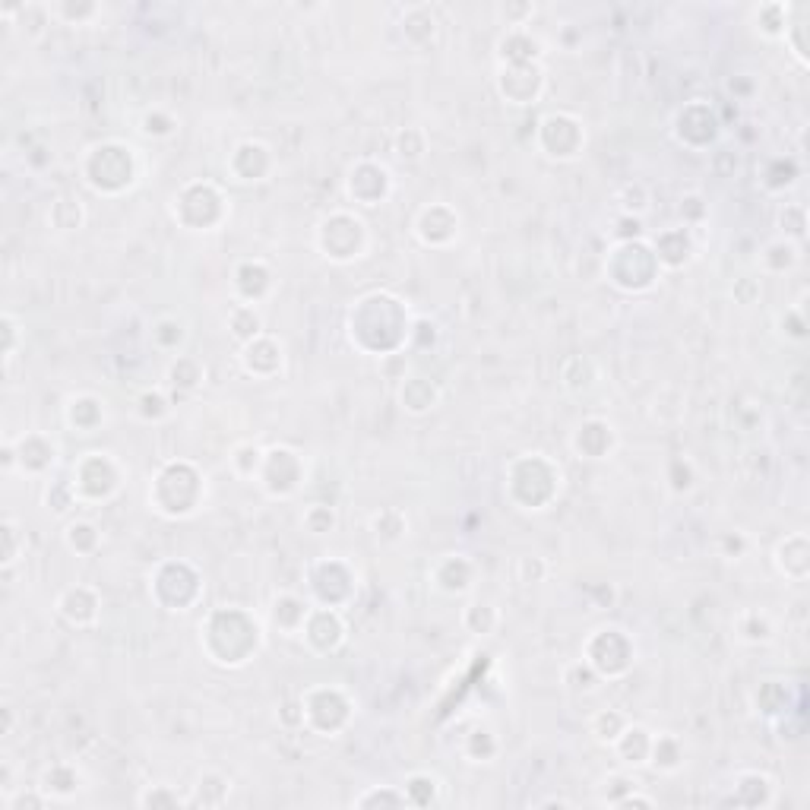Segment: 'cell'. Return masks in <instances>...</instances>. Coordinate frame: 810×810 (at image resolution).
Instances as JSON below:
<instances>
[{"instance_id": "obj_1", "label": "cell", "mask_w": 810, "mask_h": 810, "mask_svg": "<svg viewBox=\"0 0 810 810\" xmlns=\"http://www.w3.org/2000/svg\"><path fill=\"white\" fill-rule=\"evenodd\" d=\"M263 643L260 624L241 608H219L206 617L203 646L209 659L222 668H241L257 655Z\"/></svg>"}, {"instance_id": "obj_2", "label": "cell", "mask_w": 810, "mask_h": 810, "mask_svg": "<svg viewBox=\"0 0 810 810\" xmlns=\"http://www.w3.org/2000/svg\"><path fill=\"white\" fill-rule=\"evenodd\" d=\"M206 497V478L194 462H168L149 485V504L168 519L194 516Z\"/></svg>"}, {"instance_id": "obj_3", "label": "cell", "mask_w": 810, "mask_h": 810, "mask_svg": "<svg viewBox=\"0 0 810 810\" xmlns=\"http://www.w3.org/2000/svg\"><path fill=\"white\" fill-rule=\"evenodd\" d=\"M83 175L95 194L118 197L137 184V175H140L137 152L124 143H99L89 149V156L83 162Z\"/></svg>"}, {"instance_id": "obj_4", "label": "cell", "mask_w": 810, "mask_h": 810, "mask_svg": "<svg viewBox=\"0 0 810 810\" xmlns=\"http://www.w3.org/2000/svg\"><path fill=\"white\" fill-rule=\"evenodd\" d=\"M605 276L611 285L621 288V292H630V276H636L633 279L636 292H646V288L655 285V279H662V263L643 238H633V241H621L608 254Z\"/></svg>"}, {"instance_id": "obj_5", "label": "cell", "mask_w": 810, "mask_h": 810, "mask_svg": "<svg viewBox=\"0 0 810 810\" xmlns=\"http://www.w3.org/2000/svg\"><path fill=\"white\" fill-rule=\"evenodd\" d=\"M317 247L326 260L333 263H352L364 257L368 247V225L358 219L355 212H333L330 219H323L317 228Z\"/></svg>"}, {"instance_id": "obj_6", "label": "cell", "mask_w": 810, "mask_h": 810, "mask_svg": "<svg viewBox=\"0 0 810 810\" xmlns=\"http://www.w3.org/2000/svg\"><path fill=\"white\" fill-rule=\"evenodd\" d=\"M70 488L76 500H108L121 488V466L111 459V453H86L80 466H73Z\"/></svg>"}, {"instance_id": "obj_7", "label": "cell", "mask_w": 810, "mask_h": 810, "mask_svg": "<svg viewBox=\"0 0 810 810\" xmlns=\"http://www.w3.org/2000/svg\"><path fill=\"white\" fill-rule=\"evenodd\" d=\"M589 643L602 646V652L586 649V662L595 668L599 678H621V674L633 665L636 652H633V643L627 640V633L621 627H599L589 636Z\"/></svg>"}, {"instance_id": "obj_8", "label": "cell", "mask_w": 810, "mask_h": 810, "mask_svg": "<svg viewBox=\"0 0 810 810\" xmlns=\"http://www.w3.org/2000/svg\"><path fill=\"white\" fill-rule=\"evenodd\" d=\"M538 140H545L542 149L548 159H576L580 149L586 146V130L583 124L573 118V114H548L538 130Z\"/></svg>"}, {"instance_id": "obj_9", "label": "cell", "mask_w": 810, "mask_h": 810, "mask_svg": "<svg viewBox=\"0 0 810 810\" xmlns=\"http://www.w3.org/2000/svg\"><path fill=\"white\" fill-rule=\"evenodd\" d=\"M276 478H282L276 497H288V494H295V491L301 488L304 469H301V456H298L295 450H288V447H273V450H266V453H263V466H260V475H257V481L263 485V491L273 488V485H276Z\"/></svg>"}, {"instance_id": "obj_10", "label": "cell", "mask_w": 810, "mask_h": 810, "mask_svg": "<svg viewBox=\"0 0 810 810\" xmlns=\"http://www.w3.org/2000/svg\"><path fill=\"white\" fill-rule=\"evenodd\" d=\"M301 636L307 640L314 652H333L342 646L345 640V624H342V614L339 608H326V605H314L311 614H307V621L301 627Z\"/></svg>"}, {"instance_id": "obj_11", "label": "cell", "mask_w": 810, "mask_h": 810, "mask_svg": "<svg viewBox=\"0 0 810 810\" xmlns=\"http://www.w3.org/2000/svg\"><path fill=\"white\" fill-rule=\"evenodd\" d=\"M368 187H371V200H374V206L380 203V200H387V194H390V187H393V181H390V171L383 168V165H377V162H358L352 171H349V197L355 200V203H361L364 206V200H368Z\"/></svg>"}, {"instance_id": "obj_12", "label": "cell", "mask_w": 810, "mask_h": 810, "mask_svg": "<svg viewBox=\"0 0 810 810\" xmlns=\"http://www.w3.org/2000/svg\"><path fill=\"white\" fill-rule=\"evenodd\" d=\"M447 209L450 206H440V203L421 209V216L415 222V235L428 247H443L459 235V212H453L447 222H440L443 216H447Z\"/></svg>"}, {"instance_id": "obj_13", "label": "cell", "mask_w": 810, "mask_h": 810, "mask_svg": "<svg viewBox=\"0 0 810 810\" xmlns=\"http://www.w3.org/2000/svg\"><path fill=\"white\" fill-rule=\"evenodd\" d=\"M614 447V428L602 418H589L576 428L573 437V450L586 456V459H605Z\"/></svg>"}, {"instance_id": "obj_14", "label": "cell", "mask_w": 810, "mask_h": 810, "mask_svg": "<svg viewBox=\"0 0 810 810\" xmlns=\"http://www.w3.org/2000/svg\"><path fill=\"white\" fill-rule=\"evenodd\" d=\"M61 614L73 627H92L99 621V595H95L89 586H73L61 595V602H57Z\"/></svg>"}, {"instance_id": "obj_15", "label": "cell", "mask_w": 810, "mask_h": 810, "mask_svg": "<svg viewBox=\"0 0 810 810\" xmlns=\"http://www.w3.org/2000/svg\"><path fill=\"white\" fill-rule=\"evenodd\" d=\"M399 402H402L405 412L424 415V412H431L434 405L440 402V390L434 387L431 380H424V377H409V380L402 383V390H399Z\"/></svg>"}, {"instance_id": "obj_16", "label": "cell", "mask_w": 810, "mask_h": 810, "mask_svg": "<svg viewBox=\"0 0 810 810\" xmlns=\"http://www.w3.org/2000/svg\"><path fill=\"white\" fill-rule=\"evenodd\" d=\"M67 421L73 424L76 431L92 434V428H99V424L105 421V409H102V402L95 396H76L67 405Z\"/></svg>"}, {"instance_id": "obj_17", "label": "cell", "mask_w": 810, "mask_h": 810, "mask_svg": "<svg viewBox=\"0 0 810 810\" xmlns=\"http://www.w3.org/2000/svg\"><path fill=\"white\" fill-rule=\"evenodd\" d=\"M649 760L655 763V769H662V773H674V769H681L684 763V747L674 735H655Z\"/></svg>"}, {"instance_id": "obj_18", "label": "cell", "mask_w": 810, "mask_h": 810, "mask_svg": "<svg viewBox=\"0 0 810 810\" xmlns=\"http://www.w3.org/2000/svg\"><path fill=\"white\" fill-rule=\"evenodd\" d=\"M203 380H206V371L200 368L197 358L175 355V361L168 364V383H171V387H178V390H197Z\"/></svg>"}, {"instance_id": "obj_19", "label": "cell", "mask_w": 810, "mask_h": 810, "mask_svg": "<svg viewBox=\"0 0 810 810\" xmlns=\"http://www.w3.org/2000/svg\"><path fill=\"white\" fill-rule=\"evenodd\" d=\"M735 633H738V640H744V643H769L776 630H773V621H769L766 614L744 611L738 617V624H735Z\"/></svg>"}, {"instance_id": "obj_20", "label": "cell", "mask_w": 810, "mask_h": 810, "mask_svg": "<svg viewBox=\"0 0 810 810\" xmlns=\"http://www.w3.org/2000/svg\"><path fill=\"white\" fill-rule=\"evenodd\" d=\"M231 333L241 345H247L250 339H257L263 333V320H260V311L254 304H238L235 314H231Z\"/></svg>"}, {"instance_id": "obj_21", "label": "cell", "mask_w": 810, "mask_h": 810, "mask_svg": "<svg viewBox=\"0 0 810 810\" xmlns=\"http://www.w3.org/2000/svg\"><path fill=\"white\" fill-rule=\"evenodd\" d=\"M64 538H67V548L76 551V554H92L95 548H99V542H102L99 529H95L89 519H76V523H70L67 532H64Z\"/></svg>"}, {"instance_id": "obj_22", "label": "cell", "mask_w": 810, "mask_h": 810, "mask_svg": "<svg viewBox=\"0 0 810 810\" xmlns=\"http://www.w3.org/2000/svg\"><path fill=\"white\" fill-rule=\"evenodd\" d=\"M779 557H788V564H779V573L788 576V580H795V583H804V576H807V538L798 545V554L792 551V538H785V542L776 548V561Z\"/></svg>"}, {"instance_id": "obj_23", "label": "cell", "mask_w": 810, "mask_h": 810, "mask_svg": "<svg viewBox=\"0 0 810 810\" xmlns=\"http://www.w3.org/2000/svg\"><path fill=\"white\" fill-rule=\"evenodd\" d=\"M630 725V719L627 716H621V712H614V709H608V712H602V716H595L592 719V738L599 741V744H614L617 738H621V731Z\"/></svg>"}, {"instance_id": "obj_24", "label": "cell", "mask_w": 810, "mask_h": 810, "mask_svg": "<svg viewBox=\"0 0 810 810\" xmlns=\"http://www.w3.org/2000/svg\"><path fill=\"white\" fill-rule=\"evenodd\" d=\"M472 564L466 561V557L459 554V564H456V573H437L434 570V583H437V589L440 592H450V595H456V592H466L469 586H472Z\"/></svg>"}, {"instance_id": "obj_25", "label": "cell", "mask_w": 810, "mask_h": 810, "mask_svg": "<svg viewBox=\"0 0 810 810\" xmlns=\"http://www.w3.org/2000/svg\"><path fill=\"white\" fill-rule=\"evenodd\" d=\"M304 526L311 535H323V532H330L336 526V513L330 507H323V504H314L311 510L304 513Z\"/></svg>"}, {"instance_id": "obj_26", "label": "cell", "mask_w": 810, "mask_h": 810, "mask_svg": "<svg viewBox=\"0 0 810 810\" xmlns=\"http://www.w3.org/2000/svg\"><path fill=\"white\" fill-rule=\"evenodd\" d=\"M466 614H469V617H478V621H481L478 636H488V633L497 627V621H500V614H497V608H494L491 602H472Z\"/></svg>"}, {"instance_id": "obj_27", "label": "cell", "mask_w": 810, "mask_h": 810, "mask_svg": "<svg viewBox=\"0 0 810 810\" xmlns=\"http://www.w3.org/2000/svg\"><path fill=\"white\" fill-rule=\"evenodd\" d=\"M140 804H143V807H181V804H187V801L178 798V795H168V792H165V785H152L149 792L140 795Z\"/></svg>"}, {"instance_id": "obj_28", "label": "cell", "mask_w": 810, "mask_h": 810, "mask_svg": "<svg viewBox=\"0 0 810 810\" xmlns=\"http://www.w3.org/2000/svg\"><path fill=\"white\" fill-rule=\"evenodd\" d=\"M355 804H358V807H374V804H396V807H402V804H409V801H405V792L396 795V792H390V788H383V792L361 795Z\"/></svg>"}]
</instances>
